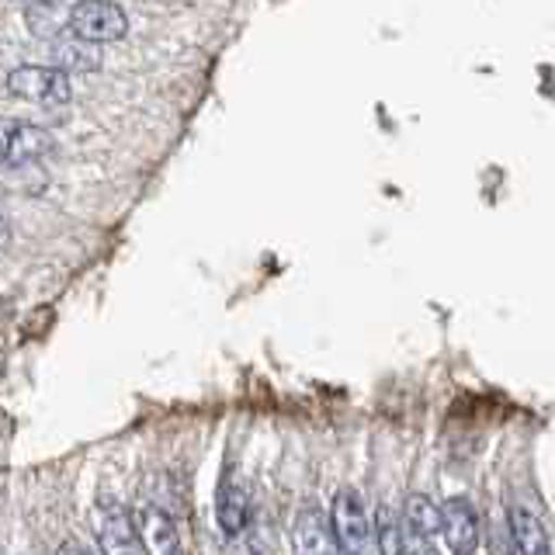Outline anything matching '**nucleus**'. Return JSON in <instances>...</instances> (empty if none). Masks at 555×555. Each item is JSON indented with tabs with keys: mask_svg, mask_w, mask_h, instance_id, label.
<instances>
[{
	"mask_svg": "<svg viewBox=\"0 0 555 555\" xmlns=\"http://www.w3.org/2000/svg\"><path fill=\"white\" fill-rule=\"evenodd\" d=\"M49 56H52V66L69 69V74H98L104 66L98 42L80 39V35H60V39H52Z\"/></svg>",
	"mask_w": 555,
	"mask_h": 555,
	"instance_id": "nucleus-9",
	"label": "nucleus"
},
{
	"mask_svg": "<svg viewBox=\"0 0 555 555\" xmlns=\"http://www.w3.org/2000/svg\"><path fill=\"white\" fill-rule=\"evenodd\" d=\"M98 545L104 555H146L135 517L121 503H98Z\"/></svg>",
	"mask_w": 555,
	"mask_h": 555,
	"instance_id": "nucleus-3",
	"label": "nucleus"
},
{
	"mask_svg": "<svg viewBox=\"0 0 555 555\" xmlns=\"http://www.w3.org/2000/svg\"><path fill=\"white\" fill-rule=\"evenodd\" d=\"M292 548L295 555H337V534H334V520L326 517L323 507L317 503H306L295 517L292 528Z\"/></svg>",
	"mask_w": 555,
	"mask_h": 555,
	"instance_id": "nucleus-5",
	"label": "nucleus"
},
{
	"mask_svg": "<svg viewBox=\"0 0 555 555\" xmlns=\"http://www.w3.org/2000/svg\"><path fill=\"white\" fill-rule=\"evenodd\" d=\"M139 538H143L146 555H184L181 531L173 525V517L160 507H143L139 514Z\"/></svg>",
	"mask_w": 555,
	"mask_h": 555,
	"instance_id": "nucleus-8",
	"label": "nucleus"
},
{
	"mask_svg": "<svg viewBox=\"0 0 555 555\" xmlns=\"http://www.w3.org/2000/svg\"><path fill=\"white\" fill-rule=\"evenodd\" d=\"M486 545H490V555H517L514 534H511V520H500L493 514L490 517V531H486Z\"/></svg>",
	"mask_w": 555,
	"mask_h": 555,
	"instance_id": "nucleus-14",
	"label": "nucleus"
},
{
	"mask_svg": "<svg viewBox=\"0 0 555 555\" xmlns=\"http://www.w3.org/2000/svg\"><path fill=\"white\" fill-rule=\"evenodd\" d=\"M8 91L17 98H31L46 108H63L69 104V80L60 66H17L8 77Z\"/></svg>",
	"mask_w": 555,
	"mask_h": 555,
	"instance_id": "nucleus-4",
	"label": "nucleus"
},
{
	"mask_svg": "<svg viewBox=\"0 0 555 555\" xmlns=\"http://www.w3.org/2000/svg\"><path fill=\"white\" fill-rule=\"evenodd\" d=\"M52 153H56V143H52V135L46 129L22 126V121H11V126H8V132H4V160H8L11 173L42 164L46 156H52Z\"/></svg>",
	"mask_w": 555,
	"mask_h": 555,
	"instance_id": "nucleus-6",
	"label": "nucleus"
},
{
	"mask_svg": "<svg viewBox=\"0 0 555 555\" xmlns=\"http://www.w3.org/2000/svg\"><path fill=\"white\" fill-rule=\"evenodd\" d=\"M56 555H91V548H87L83 542H77V538H66V542L56 548Z\"/></svg>",
	"mask_w": 555,
	"mask_h": 555,
	"instance_id": "nucleus-16",
	"label": "nucleus"
},
{
	"mask_svg": "<svg viewBox=\"0 0 555 555\" xmlns=\"http://www.w3.org/2000/svg\"><path fill=\"white\" fill-rule=\"evenodd\" d=\"M334 534H337V548L340 555H372V542L375 531L369 525V514H364V500L358 490L344 486V490L334 496Z\"/></svg>",
	"mask_w": 555,
	"mask_h": 555,
	"instance_id": "nucleus-1",
	"label": "nucleus"
},
{
	"mask_svg": "<svg viewBox=\"0 0 555 555\" xmlns=\"http://www.w3.org/2000/svg\"><path fill=\"white\" fill-rule=\"evenodd\" d=\"M69 31L91 42H118L126 39L129 17L112 0H80L69 11Z\"/></svg>",
	"mask_w": 555,
	"mask_h": 555,
	"instance_id": "nucleus-2",
	"label": "nucleus"
},
{
	"mask_svg": "<svg viewBox=\"0 0 555 555\" xmlns=\"http://www.w3.org/2000/svg\"><path fill=\"white\" fill-rule=\"evenodd\" d=\"M403 548H406V555H441L438 548H434L430 534L413 531V528H406V525H403Z\"/></svg>",
	"mask_w": 555,
	"mask_h": 555,
	"instance_id": "nucleus-15",
	"label": "nucleus"
},
{
	"mask_svg": "<svg viewBox=\"0 0 555 555\" xmlns=\"http://www.w3.org/2000/svg\"><path fill=\"white\" fill-rule=\"evenodd\" d=\"M441 511H444L441 534H444L448 548L455 552V555H473L479 548V538H482L476 507L465 496H451Z\"/></svg>",
	"mask_w": 555,
	"mask_h": 555,
	"instance_id": "nucleus-7",
	"label": "nucleus"
},
{
	"mask_svg": "<svg viewBox=\"0 0 555 555\" xmlns=\"http://www.w3.org/2000/svg\"><path fill=\"white\" fill-rule=\"evenodd\" d=\"M216 514H219V528L230 534V538H236V534H243L247 531V520H250V493L243 490L240 482H225V486H219V507H216Z\"/></svg>",
	"mask_w": 555,
	"mask_h": 555,
	"instance_id": "nucleus-11",
	"label": "nucleus"
},
{
	"mask_svg": "<svg viewBox=\"0 0 555 555\" xmlns=\"http://www.w3.org/2000/svg\"><path fill=\"white\" fill-rule=\"evenodd\" d=\"M28 4H39V0H28ZM42 4H49V0H42Z\"/></svg>",
	"mask_w": 555,
	"mask_h": 555,
	"instance_id": "nucleus-17",
	"label": "nucleus"
},
{
	"mask_svg": "<svg viewBox=\"0 0 555 555\" xmlns=\"http://www.w3.org/2000/svg\"><path fill=\"white\" fill-rule=\"evenodd\" d=\"M403 525L434 538V534L441 531V525H444V511H441V507H434V503H430L427 496H410V500H406Z\"/></svg>",
	"mask_w": 555,
	"mask_h": 555,
	"instance_id": "nucleus-13",
	"label": "nucleus"
},
{
	"mask_svg": "<svg viewBox=\"0 0 555 555\" xmlns=\"http://www.w3.org/2000/svg\"><path fill=\"white\" fill-rule=\"evenodd\" d=\"M375 542H378V555H406L403 548V520L392 507L382 503L375 514Z\"/></svg>",
	"mask_w": 555,
	"mask_h": 555,
	"instance_id": "nucleus-12",
	"label": "nucleus"
},
{
	"mask_svg": "<svg viewBox=\"0 0 555 555\" xmlns=\"http://www.w3.org/2000/svg\"><path fill=\"white\" fill-rule=\"evenodd\" d=\"M507 520H511V534H514L517 555H552L548 531L528 507L514 503V507L507 511Z\"/></svg>",
	"mask_w": 555,
	"mask_h": 555,
	"instance_id": "nucleus-10",
	"label": "nucleus"
}]
</instances>
